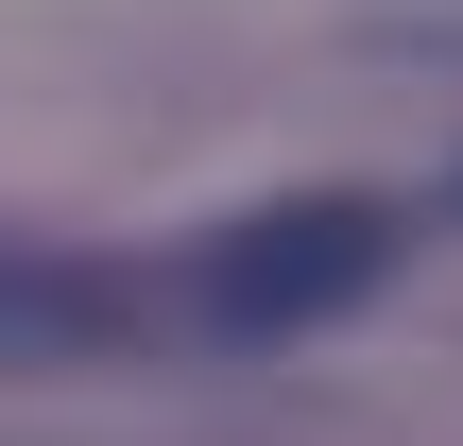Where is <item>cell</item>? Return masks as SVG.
Segmentation results:
<instances>
[{
  "label": "cell",
  "instance_id": "1",
  "mask_svg": "<svg viewBox=\"0 0 463 446\" xmlns=\"http://www.w3.org/2000/svg\"><path fill=\"white\" fill-rule=\"evenodd\" d=\"M378 275H395V206H378V189H292V206H241L189 292H206L223 344H309V327H344Z\"/></svg>",
  "mask_w": 463,
  "mask_h": 446
},
{
  "label": "cell",
  "instance_id": "2",
  "mask_svg": "<svg viewBox=\"0 0 463 446\" xmlns=\"http://www.w3.org/2000/svg\"><path fill=\"white\" fill-rule=\"evenodd\" d=\"M120 344H137V275L0 223V378H86V361H120Z\"/></svg>",
  "mask_w": 463,
  "mask_h": 446
}]
</instances>
